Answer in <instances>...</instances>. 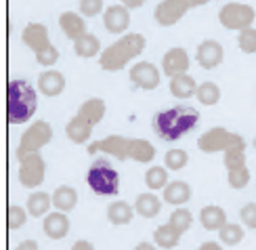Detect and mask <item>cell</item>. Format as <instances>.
I'll list each match as a JSON object with an SVG mask.
<instances>
[{
	"mask_svg": "<svg viewBox=\"0 0 256 250\" xmlns=\"http://www.w3.org/2000/svg\"><path fill=\"white\" fill-rule=\"evenodd\" d=\"M134 250H158L154 244H149V242H141V244H136Z\"/></svg>",
	"mask_w": 256,
	"mask_h": 250,
	"instance_id": "obj_47",
	"label": "cell"
},
{
	"mask_svg": "<svg viewBox=\"0 0 256 250\" xmlns=\"http://www.w3.org/2000/svg\"><path fill=\"white\" fill-rule=\"evenodd\" d=\"M130 82L143 91H154L160 84V72L154 63L149 61H138L130 70Z\"/></svg>",
	"mask_w": 256,
	"mask_h": 250,
	"instance_id": "obj_11",
	"label": "cell"
},
{
	"mask_svg": "<svg viewBox=\"0 0 256 250\" xmlns=\"http://www.w3.org/2000/svg\"><path fill=\"white\" fill-rule=\"evenodd\" d=\"M92 126L94 124H90L86 118H82V116H74L72 120L68 122V126H66V135H68V139L72 141V143H78V145H82V143H86V141L90 139V135H92Z\"/></svg>",
	"mask_w": 256,
	"mask_h": 250,
	"instance_id": "obj_19",
	"label": "cell"
},
{
	"mask_svg": "<svg viewBox=\"0 0 256 250\" xmlns=\"http://www.w3.org/2000/svg\"><path fill=\"white\" fill-rule=\"evenodd\" d=\"M50 204H52V198L46 191H36V193H32L28 198V212L34 216V219H38V216L46 214V210L50 208Z\"/></svg>",
	"mask_w": 256,
	"mask_h": 250,
	"instance_id": "obj_29",
	"label": "cell"
},
{
	"mask_svg": "<svg viewBox=\"0 0 256 250\" xmlns=\"http://www.w3.org/2000/svg\"><path fill=\"white\" fill-rule=\"evenodd\" d=\"M162 70L166 76H178V74H187L189 70V55L185 49L174 47L170 49L166 55L162 57Z\"/></svg>",
	"mask_w": 256,
	"mask_h": 250,
	"instance_id": "obj_14",
	"label": "cell"
},
{
	"mask_svg": "<svg viewBox=\"0 0 256 250\" xmlns=\"http://www.w3.org/2000/svg\"><path fill=\"white\" fill-rule=\"evenodd\" d=\"M17 250H38V242L34 240H26V242H21L17 246Z\"/></svg>",
	"mask_w": 256,
	"mask_h": 250,
	"instance_id": "obj_44",
	"label": "cell"
},
{
	"mask_svg": "<svg viewBox=\"0 0 256 250\" xmlns=\"http://www.w3.org/2000/svg\"><path fill=\"white\" fill-rule=\"evenodd\" d=\"M145 49V38L141 34H126L118 42H114L101 53L99 65L108 72H120L126 68V63L138 57Z\"/></svg>",
	"mask_w": 256,
	"mask_h": 250,
	"instance_id": "obj_3",
	"label": "cell"
},
{
	"mask_svg": "<svg viewBox=\"0 0 256 250\" xmlns=\"http://www.w3.org/2000/svg\"><path fill=\"white\" fill-rule=\"evenodd\" d=\"M187 3L191 5V9H194V7H200V5H206V3H210V0H187Z\"/></svg>",
	"mask_w": 256,
	"mask_h": 250,
	"instance_id": "obj_48",
	"label": "cell"
},
{
	"mask_svg": "<svg viewBox=\"0 0 256 250\" xmlns=\"http://www.w3.org/2000/svg\"><path fill=\"white\" fill-rule=\"evenodd\" d=\"M187 162H189V156H187V151L185 149H168L166 151V156H164V164L168 170H180V168H185L187 166Z\"/></svg>",
	"mask_w": 256,
	"mask_h": 250,
	"instance_id": "obj_34",
	"label": "cell"
},
{
	"mask_svg": "<svg viewBox=\"0 0 256 250\" xmlns=\"http://www.w3.org/2000/svg\"><path fill=\"white\" fill-rule=\"evenodd\" d=\"M59 26H61L63 34H66L70 40H74V42L88 34L84 19H82L78 13H72V11H68V13H63V15L59 17Z\"/></svg>",
	"mask_w": 256,
	"mask_h": 250,
	"instance_id": "obj_18",
	"label": "cell"
},
{
	"mask_svg": "<svg viewBox=\"0 0 256 250\" xmlns=\"http://www.w3.org/2000/svg\"><path fill=\"white\" fill-rule=\"evenodd\" d=\"M238 45L244 53H248V55H252V53H256V30L254 28H246L240 32V38H238Z\"/></svg>",
	"mask_w": 256,
	"mask_h": 250,
	"instance_id": "obj_39",
	"label": "cell"
},
{
	"mask_svg": "<svg viewBox=\"0 0 256 250\" xmlns=\"http://www.w3.org/2000/svg\"><path fill=\"white\" fill-rule=\"evenodd\" d=\"M38 107V93L28 80H10L6 86V120L8 124H24Z\"/></svg>",
	"mask_w": 256,
	"mask_h": 250,
	"instance_id": "obj_2",
	"label": "cell"
},
{
	"mask_svg": "<svg viewBox=\"0 0 256 250\" xmlns=\"http://www.w3.org/2000/svg\"><path fill=\"white\" fill-rule=\"evenodd\" d=\"M42 229H44L46 237H50V240H61V237H66L70 233V219L61 210L50 212L44 216Z\"/></svg>",
	"mask_w": 256,
	"mask_h": 250,
	"instance_id": "obj_15",
	"label": "cell"
},
{
	"mask_svg": "<svg viewBox=\"0 0 256 250\" xmlns=\"http://www.w3.org/2000/svg\"><path fill=\"white\" fill-rule=\"evenodd\" d=\"M180 233L178 229H174L172 225H160L158 229L154 231V242L158 244V246H162V248H166V250H170V248H176L178 246V242H180Z\"/></svg>",
	"mask_w": 256,
	"mask_h": 250,
	"instance_id": "obj_26",
	"label": "cell"
},
{
	"mask_svg": "<svg viewBox=\"0 0 256 250\" xmlns=\"http://www.w3.org/2000/svg\"><path fill=\"white\" fill-rule=\"evenodd\" d=\"M26 221H28L26 210L21 208V206H17V204H10L8 210H6V225H8V229H19V227L26 225Z\"/></svg>",
	"mask_w": 256,
	"mask_h": 250,
	"instance_id": "obj_37",
	"label": "cell"
},
{
	"mask_svg": "<svg viewBox=\"0 0 256 250\" xmlns=\"http://www.w3.org/2000/svg\"><path fill=\"white\" fill-rule=\"evenodd\" d=\"M198 122H200L198 110H194L191 105H176L170 107V110L158 112L152 120V126L162 141L174 143L183 135H187L189 130H194Z\"/></svg>",
	"mask_w": 256,
	"mask_h": 250,
	"instance_id": "obj_1",
	"label": "cell"
},
{
	"mask_svg": "<svg viewBox=\"0 0 256 250\" xmlns=\"http://www.w3.org/2000/svg\"><path fill=\"white\" fill-rule=\"evenodd\" d=\"M17 162H19V183L21 185L30 187V189L42 185V181H44V172H46V164H44V160H42L40 151L21 156Z\"/></svg>",
	"mask_w": 256,
	"mask_h": 250,
	"instance_id": "obj_8",
	"label": "cell"
},
{
	"mask_svg": "<svg viewBox=\"0 0 256 250\" xmlns=\"http://www.w3.org/2000/svg\"><path fill=\"white\" fill-rule=\"evenodd\" d=\"M198 250H222V248H220L218 242H204Z\"/></svg>",
	"mask_w": 256,
	"mask_h": 250,
	"instance_id": "obj_46",
	"label": "cell"
},
{
	"mask_svg": "<svg viewBox=\"0 0 256 250\" xmlns=\"http://www.w3.org/2000/svg\"><path fill=\"white\" fill-rule=\"evenodd\" d=\"M132 214H134L132 206L128 204V202H124V200L112 202V204L108 206V219H110L112 225H118V227L128 225V223L132 221Z\"/></svg>",
	"mask_w": 256,
	"mask_h": 250,
	"instance_id": "obj_24",
	"label": "cell"
},
{
	"mask_svg": "<svg viewBox=\"0 0 256 250\" xmlns=\"http://www.w3.org/2000/svg\"><path fill=\"white\" fill-rule=\"evenodd\" d=\"M156 158V147L145 139H130V151H128V160L136 162H152Z\"/></svg>",
	"mask_w": 256,
	"mask_h": 250,
	"instance_id": "obj_27",
	"label": "cell"
},
{
	"mask_svg": "<svg viewBox=\"0 0 256 250\" xmlns=\"http://www.w3.org/2000/svg\"><path fill=\"white\" fill-rule=\"evenodd\" d=\"M196 97H198V101L202 105H216L218 99H220V89H218V84H214V82H202L198 86Z\"/></svg>",
	"mask_w": 256,
	"mask_h": 250,
	"instance_id": "obj_31",
	"label": "cell"
},
{
	"mask_svg": "<svg viewBox=\"0 0 256 250\" xmlns=\"http://www.w3.org/2000/svg\"><path fill=\"white\" fill-rule=\"evenodd\" d=\"M101 9H103V0H80V13L84 17L99 15Z\"/></svg>",
	"mask_w": 256,
	"mask_h": 250,
	"instance_id": "obj_41",
	"label": "cell"
},
{
	"mask_svg": "<svg viewBox=\"0 0 256 250\" xmlns=\"http://www.w3.org/2000/svg\"><path fill=\"white\" fill-rule=\"evenodd\" d=\"M72 250H94V246L90 242H86V240H78L76 244L72 246Z\"/></svg>",
	"mask_w": 256,
	"mask_h": 250,
	"instance_id": "obj_43",
	"label": "cell"
},
{
	"mask_svg": "<svg viewBox=\"0 0 256 250\" xmlns=\"http://www.w3.org/2000/svg\"><path fill=\"white\" fill-rule=\"evenodd\" d=\"M66 89V78L57 70H46L38 76V91L46 97H57Z\"/></svg>",
	"mask_w": 256,
	"mask_h": 250,
	"instance_id": "obj_17",
	"label": "cell"
},
{
	"mask_svg": "<svg viewBox=\"0 0 256 250\" xmlns=\"http://www.w3.org/2000/svg\"><path fill=\"white\" fill-rule=\"evenodd\" d=\"M222 45L216 40H206V42H202V45L198 47V63L202 65L204 70H214L216 65H220L222 61Z\"/></svg>",
	"mask_w": 256,
	"mask_h": 250,
	"instance_id": "obj_13",
	"label": "cell"
},
{
	"mask_svg": "<svg viewBox=\"0 0 256 250\" xmlns=\"http://www.w3.org/2000/svg\"><path fill=\"white\" fill-rule=\"evenodd\" d=\"M170 93L176 99H189V97H194L198 93V84L191 76L178 74V76H172V80H170Z\"/></svg>",
	"mask_w": 256,
	"mask_h": 250,
	"instance_id": "obj_22",
	"label": "cell"
},
{
	"mask_svg": "<svg viewBox=\"0 0 256 250\" xmlns=\"http://www.w3.org/2000/svg\"><path fill=\"white\" fill-rule=\"evenodd\" d=\"M189 9H191V5L187 3V0H162V3L156 7L154 17H156V21L160 26L168 28V26L178 24Z\"/></svg>",
	"mask_w": 256,
	"mask_h": 250,
	"instance_id": "obj_10",
	"label": "cell"
},
{
	"mask_svg": "<svg viewBox=\"0 0 256 250\" xmlns=\"http://www.w3.org/2000/svg\"><path fill=\"white\" fill-rule=\"evenodd\" d=\"M240 216H242V223L246 225V227H250V229H256V204L254 202L244 206V208L240 210Z\"/></svg>",
	"mask_w": 256,
	"mask_h": 250,
	"instance_id": "obj_42",
	"label": "cell"
},
{
	"mask_svg": "<svg viewBox=\"0 0 256 250\" xmlns=\"http://www.w3.org/2000/svg\"><path fill=\"white\" fill-rule=\"evenodd\" d=\"M52 137V128L48 122L44 120H36L34 124H32L24 135H21L19 139V147H17V160L21 156H28V154H36V151H40L42 147H44L48 141Z\"/></svg>",
	"mask_w": 256,
	"mask_h": 250,
	"instance_id": "obj_6",
	"label": "cell"
},
{
	"mask_svg": "<svg viewBox=\"0 0 256 250\" xmlns=\"http://www.w3.org/2000/svg\"><path fill=\"white\" fill-rule=\"evenodd\" d=\"M198 147L204 154H214V151H227L229 147H246V141L242 135L229 133L222 126H214L198 139Z\"/></svg>",
	"mask_w": 256,
	"mask_h": 250,
	"instance_id": "obj_5",
	"label": "cell"
},
{
	"mask_svg": "<svg viewBox=\"0 0 256 250\" xmlns=\"http://www.w3.org/2000/svg\"><path fill=\"white\" fill-rule=\"evenodd\" d=\"M36 61H38L40 65H44V68H50V65H55V63L59 61V51H57V47L48 45L46 49L38 51V53H36Z\"/></svg>",
	"mask_w": 256,
	"mask_h": 250,
	"instance_id": "obj_40",
	"label": "cell"
},
{
	"mask_svg": "<svg viewBox=\"0 0 256 250\" xmlns=\"http://www.w3.org/2000/svg\"><path fill=\"white\" fill-rule=\"evenodd\" d=\"M108 154L116 160H128V151H130V139H126L122 135H110L97 143H90L88 145V154L94 156V154Z\"/></svg>",
	"mask_w": 256,
	"mask_h": 250,
	"instance_id": "obj_9",
	"label": "cell"
},
{
	"mask_svg": "<svg viewBox=\"0 0 256 250\" xmlns=\"http://www.w3.org/2000/svg\"><path fill=\"white\" fill-rule=\"evenodd\" d=\"M200 223L208 231H218L222 225H227V214L220 206L210 204V206H204V208L200 210Z\"/></svg>",
	"mask_w": 256,
	"mask_h": 250,
	"instance_id": "obj_20",
	"label": "cell"
},
{
	"mask_svg": "<svg viewBox=\"0 0 256 250\" xmlns=\"http://www.w3.org/2000/svg\"><path fill=\"white\" fill-rule=\"evenodd\" d=\"M168 223L172 225L174 229H178L180 233H185L191 227V223H194V216H191V212L185 208H176V210H172V214H170Z\"/></svg>",
	"mask_w": 256,
	"mask_h": 250,
	"instance_id": "obj_35",
	"label": "cell"
},
{
	"mask_svg": "<svg viewBox=\"0 0 256 250\" xmlns=\"http://www.w3.org/2000/svg\"><path fill=\"white\" fill-rule=\"evenodd\" d=\"M252 145H254V147H256V137H254V141H252Z\"/></svg>",
	"mask_w": 256,
	"mask_h": 250,
	"instance_id": "obj_49",
	"label": "cell"
},
{
	"mask_svg": "<svg viewBox=\"0 0 256 250\" xmlns=\"http://www.w3.org/2000/svg\"><path fill=\"white\" fill-rule=\"evenodd\" d=\"M227 181H229V185H231L233 189H244V187H246L248 183H250V170H248V166L229 170Z\"/></svg>",
	"mask_w": 256,
	"mask_h": 250,
	"instance_id": "obj_38",
	"label": "cell"
},
{
	"mask_svg": "<svg viewBox=\"0 0 256 250\" xmlns=\"http://www.w3.org/2000/svg\"><path fill=\"white\" fill-rule=\"evenodd\" d=\"M78 116L86 118L90 124H99L105 116V101L103 99H97V97H92V99L84 101L78 110Z\"/></svg>",
	"mask_w": 256,
	"mask_h": 250,
	"instance_id": "obj_28",
	"label": "cell"
},
{
	"mask_svg": "<svg viewBox=\"0 0 256 250\" xmlns=\"http://www.w3.org/2000/svg\"><path fill=\"white\" fill-rule=\"evenodd\" d=\"M145 185L152 189V191H158V189H164L168 185V172L164 166H152L147 172H145Z\"/></svg>",
	"mask_w": 256,
	"mask_h": 250,
	"instance_id": "obj_32",
	"label": "cell"
},
{
	"mask_svg": "<svg viewBox=\"0 0 256 250\" xmlns=\"http://www.w3.org/2000/svg\"><path fill=\"white\" fill-rule=\"evenodd\" d=\"M21 40H24L26 47L32 49L34 53L46 49L50 45L48 30H46V26H42V24H30V26H26L24 34H21Z\"/></svg>",
	"mask_w": 256,
	"mask_h": 250,
	"instance_id": "obj_16",
	"label": "cell"
},
{
	"mask_svg": "<svg viewBox=\"0 0 256 250\" xmlns=\"http://www.w3.org/2000/svg\"><path fill=\"white\" fill-rule=\"evenodd\" d=\"M191 198V187L185 181H170L164 187V202L172 206H183Z\"/></svg>",
	"mask_w": 256,
	"mask_h": 250,
	"instance_id": "obj_21",
	"label": "cell"
},
{
	"mask_svg": "<svg viewBox=\"0 0 256 250\" xmlns=\"http://www.w3.org/2000/svg\"><path fill=\"white\" fill-rule=\"evenodd\" d=\"M103 24H105V30L112 32V34H122L130 26V13H128V9L124 5H112L103 13Z\"/></svg>",
	"mask_w": 256,
	"mask_h": 250,
	"instance_id": "obj_12",
	"label": "cell"
},
{
	"mask_svg": "<svg viewBox=\"0 0 256 250\" xmlns=\"http://www.w3.org/2000/svg\"><path fill=\"white\" fill-rule=\"evenodd\" d=\"M99 49H101V42H99L97 36H92V34H86V36H82L80 40L74 42V51H76V55L84 57V59L94 57L99 53Z\"/></svg>",
	"mask_w": 256,
	"mask_h": 250,
	"instance_id": "obj_30",
	"label": "cell"
},
{
	"mask_svg": "<svg viewBox=\"0 0 256 250\" xmlns=\"http://www.w3.org/2000/svg\"><path fill=\"white\" fill-rule=\"evenodd\" d=\"M145 0H122V5L126 9H138V7H143Z\"/></svg>",
	"mask_w": 256,
	"mask_h": 250,
	"instance_id": "obj_45",
	"label": "cell"
},
{
	"mask_svg": "<svg viewBox=\"0 0 256 250\" xmlns=\"http://www.w3.org/2000/svg\"><path fill=\"white\" fill-rule=\"evenodd\" d=\"M254 17H256L254 9L250 5H242V3H227L218 13V21L222 28L240 30V32L246 28H252Z\"/></svg>",
	"mask_w": 256,
	"mask_h": 250,
	"instance_id": "obj_7",
	"label": "cell"
},
{
	"mask_svg": "<svg viewBox=\"0 0 256 250\" xmlns=\"http://www.w3.org/2000/svg\"><path fill=\"white\" fill-rule=\"evenodd\" d=\"M86 183L97 195H116L120 189V175L110 160L99 158L88 166Z\"/></svg>",
	"mask_w": 256,
	"mask_h": 250,
	"instance_id": "obj_4",
	"label": "cell"
},
{
	"mask_svg": "<svg viewBox=\"0 0 256 250\" xmlns=\"http://www.w3.org/2000/svg\"><path fill=\"white\" fill-rule=\"evenodd\" d=\"M76 204H78V193L70 185H61V187L55 189V193H52V206H55L57 210H61V212L74 210L76 208Z\"/></svg>",
	"mask_w": 256,
	"mask_h": 250,
	"instance_id": "obj_23",
	"label": "cell"
},
{
	"mask_svg": "<svg viewBox=\"0 0 256 250\" xmlns=\"http://www.w3.org/2000/svg\"><path fill=\"white\" fill-rule=\"evenodd\" d=\"M162 208V202L158 200L156 193H141L134 200V212L141 214L143 219H154V216Z\"/></svg>",
	"mask_w": 256,
	"mask_h": 250,
	"instance_id": "obj_25",
	"label": "cell"
},
{
	"mask_svg": "<svg viewBox=\"0 0 256 250\" xmlns=\"http://www.w3.org/2000/svg\"><path fill=\"white\" fill-rule=\"evenodd\" d=\"M246 147H229L225 151V166L227 170H233V168H242V166H246Z\"/></svg>",
	"mask_w": 256,
	"mask_h": 250,
	"instance_id": "obj_36",
	"label": "cell"
},
{
	"mask_svg": "<svg viewBox=\"0 0 256 250\" xmlns=\"http://www.w3.org/2000/svg\"><path fill=\"white\" fill-rule=\"evenodd\" d=\"M218 237H220L222 244L238 246L244 240V229H242L240 225H236V223H227V225H222L220 229H218Z\"/></svg>",
	"mask_w": 256,
	"mask_h": 250,
	"instance_id": "obj_33",
	"label": "cell"
}]
</instances>
